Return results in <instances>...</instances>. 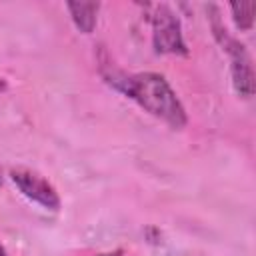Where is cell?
Wrapping results in <instances>:
<instances>
[{
  "label": "cell",
  "mask_w": 256,
  "mask_h": 256,
  "mask_svg": "<svg viewBox=\"0 0 256 256\" xmlns=\"http://www.w3.org/2000/svg\"><path fill=\"white\" fill-rule=\"evenodd\" d=\"M0 256H6V250H4V246L0 244Z\"/></svg>",
  "instance_id": "obj_7"
},
{
  "label": "cell",
  "mask_w": 256,
  "mask_h": 256,
  "mask_svg": "<svg viewBox=\"0 0 256 256\" xmlns=\"http://www.w3.org/2000/svg\"><path fill=\"white\" fill-rule=\"evenodd\" d=\"M10 178L28 200L40 204L46 210L60 208V196H58L56 188L40 172L30 170V168H12Z\"/></svg>",
  "instance_id": "obj_4"
},
{
  "label": "cell",
  "mask_w": 256,
  "mask_h": 256,
  "mask_svg": "<svg viewBox=\"0 0 256 256\" xmlns=\"http://www.w3.org/2000/svg\"><path fill=\"white\" fill-rule=\"evenodd\" d=\"M212 30L216 40L220 42L222 50L228 54L230 58V70H232V82L234 88L240 96L250 98L254 92V70H252V60L244 48V44H240L234 36L228 34L226 26L220 22L218 14H212Z\"/></svg>",
  "instance_id": "obj_2"
},
{
  "label": "cell",
  "mask_w": 256,
  "mask_h": 256,
  "mask_svg": "<svg viewBox=\"0 0 256 256\" xmlns=\"http://www.w3.org/2000/svg\"><path fill=\"white\" fill-rule=\"evenodd\" d=\"M102 256H118V254H102Z\"/></svg>",
  "instance_id": "obj_9"
},
{
  "label": "cell",
  "mask_w": 256,
  "mask_h": 256,
  "mask_svg": "<svg viewBox=\"0 0 256 256\" xmlns=\"http://www.w3.org/2000/svg\"><path fill=\"white\" fill-rule=\"evenodd\" d=\"M150 12V24H152V44L156 52L160 54H178L186 56L188 48L182 36L180 20L166 4H152L148 6Z\"/></svg>",
  "instance_id": "obj_3"
},
{
  "label": "cell",
  "mask_w": 256,
  "mask_h": 256,
  "mask_svg": "<svg viewBox=\"0 0 256 256\" xmlns=\"http://www.w3.org/2000/svg\"><path fill=\"white\" fill-rule=\"evenodd\" d=\"M4 88H6V84H4V82H2V80H0V92H2V90H4Z\"/></svg>",
  "instance_id": "obj_8"
},
{
  "label": "cell",
  "mask_w": 256,
  "mask_h": 256,
  "mask_svg": "<svg viewBox=\"0 0 256 256\" xmlns=\"http://www.w3.org/2000/svg\"><path fill=\"white\" fill-rule=\"evenodd\" d=\"M76 28L84 34H90L96 26V18H98V10L100 4L98 2H68L66 4Z\"/></svg>",
  "instance_id": "obj_5"
},
{
  "label": "cell",
  "mask_w": 256,
  "mask_h": 256,
  "mask_svg": "<svg viewBox=\"0 0 256 256\" xmlns=\"http://www.w3.org/2000/svg\"><path fill=\"white\" fill-rule=\"evenodd\" d=\"M254 10H256L254 2H232L230 4L232 18H234V22H236V26L240 30H250L252 28V24H254Z\"/></svg>",
  "instance_id": "obj_6"
},
{
  "label": "cell",
  "mask_w": 256,
  "mask_h": 256,
  "mask_svg": "<svg viewBox=\"0 0 256 256\" xmlns=\"http://www.w3.org/2000/svg\"><path fill=\"white\" fill-rule=\"evenodd\" d=\"M0 182H2V176H0Z\"/></svg>",
  "instance_id": "obj_10"
},
{
  "label": "cell",
  "mask_w": 256,
  "mask_h": 256,
  "mask_svg": "<svg viewBox=\"0 0 256 256\" xmlns=\"http://www.w3.org/2000/svg\"><path fill=\"white\" fill-rule=\"evenodd\" d=\"M118 90L130 96L140 108L148 114L160 118L172 128H184L188 122L186 110L168 84V80L156 72H138V74H120L110 80Z\"/></svg>",
  "instance_id": "obj_1"
}]
</instances>
